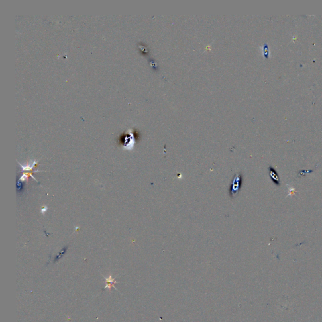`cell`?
I'll use <instances>...</instances> for the list:
<instances>
[{
  "mask_svg": "<svg viewBox=\"0 0 322 322\" xmlns=\"http://www.w3.org/2000/svg\"><path fill=\"white\" fill-rule=\"evenodd\" d=\"M243 182H244V176L242 173H238L233 176L229 189V194L231 198H233L240 192L242 186Z\"/></svg>",
  "mask_w": 322,
  "mask_h": 322,
  "instance_id": "1",
  "label": "cell"
},
{
  "mask_svg": "<svg viewBox=\"0 0 322 322\" xmlns=\"http://www.w3.org/2000/svg\"><path fill=\"white\" fill-rule=\"evenodd\" d=\"M121 142L124 150H132L135 144V137L133 133L131 130H129L126 134L124 135L123 138H121Z\"/></svg>",
  "mask_w": 322,
  "mask_h": 322,
  "instance_id": "2",
  "label": "cell"
},
{
  "mask_svg": "<svg viewBox=\"0 0 322 322\" xmlns=\"http://www.w3.org/2000/svg\"><path fill=\"white\" fill-rule=\"evenodd\" d=\"M269 176L271 178V180L275 184L279 185L280 184V181H279V177L278 174V172H276V170L272 168V167H269Z\"/></svg>",
  "mask_w": 322,
  "mask_h": 322,
  "instance_id": "3",
  "label": "cell"
},
{
  "mask_svg": "<svg viewBox=\"0 0 322 322\" xmlns=\"http://www.w3.org/2000/svg\"><path fill=\"white\" fill-rule=\"evenodd\" d=\"M37 162H38V161L35 160H33V162H32V164H28L27 165H22L19 162V164L20 165L21 168H22L23 171H32L33 168H34V166L36 164H37Z\"/></svg>",
  "mask_w": 322,
  "mask_h": 322,
  "instance_id": "4",
  "label": "cell"
},
{
  "mask_svg": "<svg viewBox=\"0 0 322 322\" xmlns=\"http://www.w3.org/2000/svg\"><path fill=\"white\" fill-rule=\"evenodd\" d=\"M24 184L23 181H21L20 179L17 180V184H16V188H17V192L19 194H22L24 191Z\"/></svg>",
  "mask_w": 322,
  "mask_h": 322,
  "instance_id": "5",
  "label": "cell"
},
{
  "mask_svg": "<svg viewBox=\"0 0 322 322\" xmlns=\"http://www.w3.org/2000/svg\"><path fill=\"white\" fill-rule=\"evenodd\" d=\"M67 250H68V246H66V247H64L62 248V250L60 251V252L59 253V254L57 255V256L55 257V260H54V261L56 262V261L59 260L60 258L64 256V254L66 253Z\"/></svg>",
  "mask_w": 322,
  "mask_h": 322,
  "instance_id": "6",
  "label": "cell"
},
{
  "mask_svg": "<svg viewBox=\"0 0 322 322\" xmlns=\"http://www.w3.org/2000/svg\"><path fill=\"white\" fill-rule=\"evenodd\" d=\"M47 209H48V208H47V206H44V207L42 208L41 209V210H40L42 213V214H44L47 211Z\"/></svg>",
  "mask_w": 322,
  "mask_h": 322,
  "instance_id": "7",
  "label": "cell"
}]
</instances>
